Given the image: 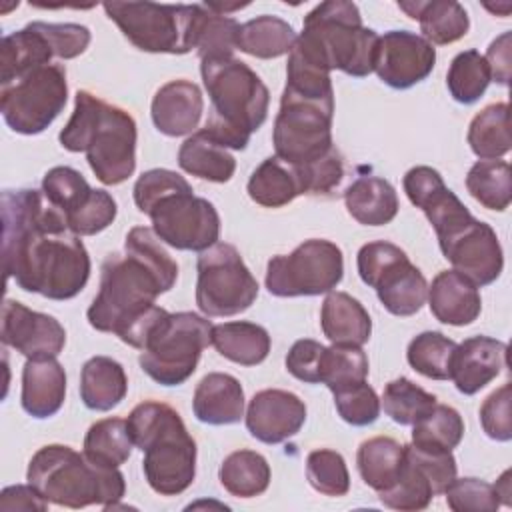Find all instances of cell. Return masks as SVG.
Listing matches in <instances>:
<instances>
[{"label":"cell","mask_w":512,"mask_h":512,"mask_svg":"<svg viewBox=\"0 0 512 512\" xmlns=\"http://www.w3.org/2000/svg\"><path fill=\"white\" fill-rule=\"evenodd\" d=\"M106 16L138 50L152 54H188L194 50V26L200 4L104 2Z\"/></svg>","instance_id":"30bf717a"},{"label":"cell","mask_w":512,"mask_h":512,"mask_svg":"<svg viewBox=\"0 0 512 512\" xmlns=\"http://www.w3.org/2000/svg\"><path fill=\"white\" fill-rule=\"evenodd\" d=\"M378 40L376 30L362 24L354 2L328 0L306 14L302 34L292 50L328 72L342 70L348 76L364 78L374 72Z\"/></svg>","instance_id":"8992f818"},{"label":"cell","mask_w":512,"mask_h":512,"mask_svg":"<svg viewBox=\"0 0 512 512\" xmlns=\"http://www.w3.org/2000/svg\"><path fill=\"white\" fill-rule=\"evenodd\" d=\"M0 508L2 510H38L44 512L48 502L38 494L32 484H16L8 486L0 494Z\"/></svg>","instance_id":"6f0895ef"},{"label":"cell","mask_w":512,"mask_h":512,"mask_svg":"<svg viewBox=\"0 0 512 512\" xmlns=\"http://www.w3.org/2000/svg\"><path fill=\"white\" fill-rule=\"evenodd\" d=\"M348 214L364 226H384L398 214V194L394 186L374 174L358 176L344 190Z\"/></svg>","instance_id":"4316f807"},{"label":"cell","mask_w":512,"mask_h":512,"mask_svg":"<svg viewBox=\"0 0 512 512\" xmlns=\"http://www.w3.org/2000/svg\"><path fill=\"white\" fill-rule=\"evenodd\" d=\"M218 478L232 496L254 498L264 494L270 484V464L260 452L236 450L224 458Z\"/></svg>","instance_id":"e575fe53"},{"label":"cell","mask_w":512,"mask_h":512,"mask_svg":"<svg viewBox=\"0 0 512 512\" xmlns=\"http://www.w3.org/2000/svg\"><path fill=\"white\" fill-rule=\"evenodd\" d=\"M464 436L460 412L448 404H438L418 422L412 424V444L454 450Z\"/></svg>","instance_id":"f6af8a7d"},{"label":"cell","mask_w":512,"mask_h":512,"mask_svg":"<svg viewBox=\"0 0 512 512\" xmlns=\"http://www.w3.org/2000/svg\"><path fill=\"white\" fill-rule=\"evenodd\" d=\"M296 38L294 28L286 20L264 14L240 24L236 50H242L254 58L270 60L288 54Z\"/></svg>","instance_id":"d6a6232c"},{"label":"cell","mask_w":512,"mask_h":512,"mask_svg":"<svg viewBox=\"0 0 512 512\" xmlns=\"http://www.w3.org/2000/svg\"><path fill=\"white\" fill-rule=\"evenodd\" d=\"M26 480L46 502L74 510L92 504L110 510L126 492L118 468L92 464L84 452L80 454L64 444L42 446L30 458Z\"/></svg>","instance_id":"52a82bcc"},{"label":"cell","mask_w":512,"mask_h":512,"mask_svg":"<svg viewBox=\"0 0 512 512\" xmlns=\"http://www.w3.org/2000/svg\"><path fill=\"white\" fill-rule=\"evenodd\" d=\"M436 406V396L414 384L412 380L400 376L390 380L384 386L380 408L400 426H412L420 418H424Z\"/></svg>","instance_id":"ab89813d"},{"label":"cell","mask_w":512,"mask_h":512,"mask_svg":"<svg viewBox=\"0 0 512 512\" xmlns=\"http://www.w3.org/2000/svg\"><path fill=\"white\" fill-rule=\"evenodd\" d=\"M144 214L150 216L154 234L176 250L204 252L218 242V210L206 198L194 196L186 178L156 196Z\"/></svg>","instance_id":"7c38bea8"},{"label":"cell","mask_w":512,"mask_h":512,"mask_svg":"<svg viewBox=\"0 0 512 512\" xmlns=\"http://www.w3.org/2000/svg\"><path fill=\"white\" fill-rule=\"evenodd\" d=\"M456 342L436 330L414 336L406 350L408 364L422 376L432 380H450V364Z\"/></svg>","instance_id":"60d3db41"},{"label":"cell","mask_w":512,"mask_h":512,"mask_svg":"<svg viewBox=\"0 0 512 512\" xmlns=\"http://www.w3.org/2000/svg\"><path fill=\"white\" fill-rule=\"evenodd\" d=\"M240 24L226 16L200 4L196 26H194V50L200 60L206 58H230L236 50Z\"/></svg>","instance_id":"f35d334b"},{"label":"cell","mask_w":512,"mask_h":512,"mask_svg":"<svg viewBox=\"0 0 512 512\" xmlns=\"http://www.w3.org/2000/svg\"><path fill=\"white\" fill-rule=\"evenodd\" d=\"M510 382L494 390L480 406V424L488 438L496 442H508L512 438L510 420Z\"/></svg>","instance_id":"db71d44e"},{"label":"cell","mask_w":512,"mask_h":512,"mask_svg":"<svg viewBox=\"0 0 512 512\" xmlns=\"http://www.w3.org/2000/svg\"><path fill=\"white\" fill-rule=\"evenodd\" d=\"M470 196L488 210L504 212L512 200V174L506 160H478L466 174Z\"/></svg>","instance_id":"74e56055"},{"label":"cell","mask_w":512,"mask_h":512,"mask_svg":"<svg viewBox=\"0 0 512 512\" xmlns=\"http://www.w3.org/2000/svg\"><path fill=\"white\" fill-rule=\"evenodd\" d=\"M326 346L316 340L302 338L296 340L286 354V370L306 384H320V366Z\"/></svg>","instance_id":"11a10c76"},{"label":"cell","mask_w":512,"mask_h":512,"mask_svg":"<svg viewBox=\"0 0 512 512\" xmlns=\"http://www.w3.org/2000/svg\"><path fill=\"white\" fill-rule=\"evenodd\" d=\"M306 478L324 496H344L350 490V474L340 452L330 448L312 450L306 458Z\"/></svg>","instance_id":"7dc6e473"},{"label":"cell","mask_w":512,"mask_h":512,"mask_svg":"<svg viewBox=\"0 0 512 512\" xmlns=\"http://www.w3.org/2000/svg\"><path fill=\"white\" fill-rule=\"evenodd\" d=\"M42 192L46 200L68 218L90 200L94 188H90L78 170L70 166H54L42 178Z\"/></svg>","instance_id":"bcb514c9"},{"label":"cell","mask_w":512,"mask_h":512,"mask_svg":"<svg viewBox=\"0 0 512 512\" xmlns=\"http://www.w3.org/2000/svg\"><path fill=\"white\" fill-rule=\"evenodd\" d=\"M398 8L412 20H418L422 38L430 44H452L470 30L468 12L454 0H408L398 2Z\"/></svg>","instance_id":"d4e9b609"},{"label":"cell","mask_w":512,"mask_h":512,"mask_svg":"<svg viewBox=\"0 0 512 512\" xmlns=\"http://www.w3.org/2000/svg\"><path fill=\"white\" fill-rule=\"evenodd\" d=\"M508 346L490 336H472L456 346L450 380L464 396H472L490 384L506 368Z\"/></svg>","instance_id":"ffe728a7"},{"label":"cell","mask_w":512,"mask_h":512,"mask_svg":"<svg viewBox=\"0 0 512 512\" xmlns=\"http://www.w3.org/2000/svg\"><path fill=\"white\" fill-rule=\"evenodd\" d=\"M444 494L454 512H494L500 506L494 484L480 478H454Z\"/></svg>","instance_id":"f907efd6"},{"label":"cell","mask_w":512,"mask_h":512,"mask_svg":"<svg viewBox=\"0 0 512 512\" xmlns=\"http://www.w3.org/2000/svg\"><path fill=\"white\" fill-rule=\"evenodd\" d=\"M200 74L212 102L204 130L224 148L244 150L250 134L268 118L270 92L266 84L234 56L200 60Z\"/></svg>","instance_id":"277c9868"},{"label":"cell","mask_w":512,"mask_h":512,"mask_svg":"<svg viewBox=\"0 0 512 512\" xmlns=\"http://www.w3.org/2000/svg\"><path fill=\"white\" fill-rule=\"evenodd\" d=\"M66 398V372L56 358H28L22 368L20 402L26 414L44 420L54 416Z\"/></svg>","instance_id":"603a6c76"},{"label":"cell","mask_w":512,"mask_h":512,"mask_svg":"<svg viewBox=\"0 0 512 512\" xmlns=\"http://www.w3.org/2000/svg\"><path fill=\"white\" fill-rule=\"evenodd\" d=\"M210 340L220 356L240 366H256L264 362L272 346L264 326L244 320L212 326Z\"/></svg>","instance_id":"4dcf8cb0"},{"label":"cell","mask_w":512,"mask_h":512,"mask_svg":"<svg viewBox=\"0 0 512 512\" xmlns=\"http://www.w3.org/2000/svg\"><path fill=\"white\" fill-rule=\"evenodd\" d=\"M204 112V98L198 84L190 80H170L152 98L150 114L158 132L178 138L194 132Z\"/></svg>","instance_id":"44dd1931"},{"label":"cell","mask_w":512,"mask_h":512,"mask_svg":"<svg viewBox=\"0 0 512 512\" xmlns=\"http://www.w3.org/2000/svg\"><path fill=\"white\" fill-rule=\"evenodd\" d=\"M406 446L390 436H374L360 444L356 454L358 472L366 486L376 492L388 490L400 476Z\"/></svg>","instance_id":"1f68e13d"},{"label":"cell","mask_w":512,"mask_h":512,"mask_svg":"<svg viewBox=\"0 0 512 512\" xmlns=\"http://www.w3.org/2000/svg\"><path fill=\"white\" fill-rule=\"evenodd\" d=\"M66 100V70L60 64L34 68L0 84V112L10 130L26 136L44 132L64 110Z\"/></svg>","instance_id":"9a60e30c"},{"label":"cell","mask_w":512,"mask_h":512,"mask_svg":"<svg viewBox=\"0 0 512 512\" xmlns=\"http://www.w3.org/2000/svg\"><path fill=\"white\" fill-rule=\"evenodd\" d=\"M128 392V378L120 362L110 356H92L80 372V398L86 408L106 412L116 408Z\"/></svg>","instance_id":"f1b7e54d"},{"label":"cell","mask_w":512,"mask_h":512,"mask_svg":"<svg viewBox=\"0 0 512 512\" xmlns=\"http://www.w3.org/2000/svg\"><path fill=\"white\" fill-rule=\"evenodd\" d=\"M344 276L342 250L324 238H310L290 254H278L266 266V290L278 298L332 292Z\"/></svg>","instance_id":"5bb4252c"},{"label":"cell","mask_w":512,"mask_h":512,"mask_svg":"<svg viewBox=\"0 0 512 512\" xmlns=\"http://www.w3.org/2000/svg\"><path fill=\"white\" fill-rule=\"evenodd\" d=\"M320 326L332 344L362 346L370 340L372 320L366 308L346 292H328L320 310Z\"/></svg>","instance_id":"83f0119b"},{"label":"cell","mask_w":512,"mask_h":512,"mask_svg":"<svg viewBox=\"0 0 512 512\" xmlns=\"http://www.w3.org/2000/svg\"><path fill=\"white\" fill-rule=\"evenodd\" d=\"M368 356L362 346L332 344L324 350L320 366V384H326L330 392L366 382Z\"/></svg>","instance_id":"ee69618b"},{"label":"cell","mask_w":512,"mask_h":512,"mask_svg":"<svg viewBox=\"0 0 512 512\" xmlns=\"http://www.w3.org/2000/svg\"><path fill=\"white\" fill-rule=\"evenodd\" d=\"M356 266L360 280L376 290L390 314L412 316L424 306L428 282L400 246L386 240L368 242L358 250Z\"/></svg>","instance_id":"4fadbf2b"},{"label":"cell","mask_w":512,"mask_h":512,"mask_svg":"<svg viewBox=\"0 0 512 512\" xmlns=\"http://www.w3.org/2000/svg\"><path fill=\"white\" fill-rule=\"evenodd\" d=\"M178 278V264L152 228L134 226L126 234L124 254H108L102 262L100 290L86 318L98 332L120 340L168 292Z\"/></svg>","instance_id":"7a4b0ae2"},{"label":"cell","mask_w":512,"mask_h":512,"mask_svg":"<svg viewBox=\"0 0 512 512\" xmlns=\"http://www.w3.org/2000/svg\"><path fill=\"white\" fill-rule=\"evenodd\" d=\"M0 338L26 358H56L66 344V330L54 316L34 312L22 302L6 298Z\"/></svg>","instance_id":"ac0fdd59"},{"label":"cell","mask_w":512,"mask_h":512,"mask_svg":"<svg viewBox=\"0 0 512 512\" xmlns=\"http://www.w3.org/2000/svg\"><path fill=\"white\" fill-rule=\"evenodd\" d=\"M490 66L478 50H464L450 62L446 86L450 96L460 104H474L490 84Z\"/></svg>","instance_id":"b9f144b4"},{"label":"cell","mask_w":512,"mask_h":512,"mask_svg":"<svg viewBox=\"0 0 512 512\" xmlns=\"http://www.w3.org/2000/svg\"><path fill=\"white\" fill-rule=\"evenodd\" d=\"M334 96H314L284 88L274 120L272 144L276 158L290 166L310 164L330 154Z\"/></svg>","instance_id":"9c48e42d"},{"label":"cell","mask_w":512,"mask_h":512,"mask_svg":"<svg viewBox=\"0 0 512 512\" xmlns=\"http://www.w3.org/2000/svg\"><path fill=\"white\" fill-rule=\"evenodd\" d=\"M42 32L46 34L54 56L62 58V60H70L80 56L88 44H90V30L82 24H74V22H64V24H48V22H40Z\"/></svg>","instance_id":"9f6ffc18"},{"label":"cell","mask_w":512,"mask_h":512,"mask_svg":"<svg viewBox=\"0 0 512 512\" xmlns=\"http://www.w3.org/2000/svg\"><path fill=\"white\" fill-rule=\"evenodd\" d=\"M54 50L40 28V22H30L22 30L6 34L0 42V84H8L22 74L52 64Z\"/></svg>","instance_id":"484cf974"},{"label":"cell","mask_w":512,"mask_h":512,"mask_svg":"<svg viewBox=\"0 0 512 512\" xmlns=\"http://www.w3.org/2000/svg\"><path fill=\"white\" fill-rule=\"evenodd\" d=\"M196 270V306L204 316H236L254 304L258 280L232 244L216 242L200 252Z\"/></svg>","instance_id":"2e32d148"},{"label":"cell","mask_w":512,"mask_h":512,"mask_svg":"<svg viewBox=\"0 0 512 512\" xmlns=\"http://www.w3.org/2000/svg\"><path fill=\"white\" fill-rule=\"evenodd\" d=\"M212 322L194 312L166 314L140 350V368L160 386H180L196 370L202 350L212 344Z\"/></svg>","instance_id":"ba28073f"},{"label":"cell","mask_w":512,"mask_h":512,"mask_svg":"<svg viewBox=\"0 0 512 512\" xmlns=\"http://www.w3.org/2000/svg\"><path fill=\"white\" fill-rule=\"evenodd\" d=\"M426 298L434 318L448 326H468L482 310L478 286L456 270L438 272Z\"/></svg>","instance_id":"7402d4cb"},{"label":"cell","mask_w":512,"mask_h":512,"mask_svg":"<svg viewBox=\"0 0 512 512\" xmlns=\"http://www.w3.org/2000/svg\"><path fill=\"white\" fill-rule=\"evenodd\" d=\"M6 280L50 300H70L90 278V256L42 190L2 192Z\"/></svg>","instance_id":"6da1fadb"},{"label":"cell","mask_w":512,"mask_h":512,"mask_svg":"<svg viewBox=\"0 0 512 512\" xmlns=\"http://www.w3.org/2000/svg\"><path fill=\"white\" fill-rule=\"evenodd\" d=\"M194 416L210 426L236 424L244 416V390L238 378L224 372L206 374L192 398Z\"/></svg>","instance_id":"cb8c5ba5"},{"label":"cell","mask_w":512,"mask_h":512,"mask_svg":"<svg viewBox=\"0 0 512 512\" xmlns=\"http://www.w3.org/2000/svg\"><path fill=\"white\" fill-rule=\"evenodd\" d=\"M126 422L134 446L144 452L148 486L160 496L182 494L196 476V442L180 414L170 404L144 400Z\"/></svg>","instance_id":"5b68a950"},{"label":"cell","mask_w":512,"mask_h":512,"mask_svg":"<svg viewBox=\"0 0 512 512\" xmlns=\"http://www.w3.org/2000/svg\"><path fill=\"white\" fill-rule=\"evenodd\" d=\"M178 166L196 178L222 184L234 176L236 160L228 148L218 144L202 128L182 142L178 150Z\"/></svg>","instance_id":"f546056e"},{"label":"cell","mask_w":512,"mask_h":512,"mask_svg":"<svg viewBox=\"0 0 512 512\" xmlns=\"http://www.w3.org/2000/svg\"><path fill=\"white\" fill-rule=\"evenodd\" d=\"M508 104L496 102L482 108L468 126L470 150L480 160H498L510 152V124Z\"/></svg>","instance_id":"d590c367"},{"label":"cell","mask_w":512,"mask_h":512,"mask_svg":"<svg viewBox=\"0 0 512 512\" xmlns=\"http://www.w3.org/2000/svg\"><path fill=\"white\" fill-rule=\"evenodd\" d=\"M434 488L424 470L408 456L402 466L398 480L388 488L378 492V498L384 506L400 512H416L428 508L434 498Z\"/></svg>","instance_id":"7bdbcfd3"},{"label":"cell","mask_w":512,"mask_h":512,"mask_svg":"<svg viewBox=\"0 0 512 512\" xmlns=\"http://www.w3.org/2000/svg\"><path fill=\"white\" fill-rule=\"evenodd\" d=\"M292 168L298 176L302 194L310 196H328L338 188V184L344 178V158L338 152V148H334L324 158Z\"/></svg>","instance_id":"681fc988"},{"label":"cell","mask_w":512,"mask_h":512,"mask_svg":"<svg viewBox=\"0 0 512 512\" xmlns=\"http://www.w3.org/2000/svg\"><path fill=\"white\" fill-rule=\"evenodd\" d=\"M116 212L118 208L112 194L106 190H94L90 200L66 218V224L76 236H94L114 222Z\"/></svg>","instance_id":"816d5d0a"},{"label":"cell","mask_w":512,"mask_h":512,"mask_svg":"<svg viewBox=\"0 0 512 512\" xmlns=\"http://www.w3.org/2000/svg\"><path fill=\"white\" fill-rule=\"evenodd\" d=\"M334 394V404L340 418L352 426L374 424L380 416V398L368 382L340 388Z\"/></svg>","instance_id":"c3c4849f"},{"label":"cell","mask_w":512,"mask_h":512,"mask_svg":"<svg viewBox=\"0 0 512 512\" xmlns=\"http://www.w3.org/2000/svg\"><path fill=\"white\" fill-rule=\"evenodd\" d=\"M306 404L288 390L266 388L252 396L246 410L248 432L264 444H280L300 432Z\"/></svg>","instance_id":"d6986e66"},{"label":"cell","mask_w":512,"mask_h":512,"mask_svg":"<svg viewBox=\"0 0 512 512\" xmlns=\"http://www.w3.org/2000/svg\"><path fill=\"white\" fill-rule=\"evenodd\" d=\"M406 452L424 470V474L432 482L434 494H444L456 478V460L452 456V450L406 444Z\"/></svg>","instance_id":"f5cc1de1"},{"label":"cell","mask_w":512,"mask_h":512,"mask_svg":"<svg viewBox=\"0 0 512 512\" xmlns=\"http://www.w3.org/2000/svg\"><path fill=\"white\" fill-rule=\"evenodd\" d=\"M484 58L490 66V76L494 82L506 86L510 80V32H504L492 40Z\"/></svg>","instance_id":"680465c9"},{"label":"cell","mask_w":512,"mask_h":512,"mask_svg":"<svg viewBox=\"0 0 512 512\" xmlns=\"http://www.w3.org/2000/svg\"><path fill=\"white\" fill-rule=\"evenodd\" d=\"M132 436L124 418L94 422L84 436V456L98 466L118 468L132 454Z\"/></svg>","instance_id":"8d00e7d4"},{"label":"cell","mask_w":512,"mask_h":512,"mask_svg":"<svg viewBox=\"0 0 512 512\" xmlns=\"http://www.w3.org/2000/svg\"><path fill=\"white\" fill-rule=\"evenodd\" d=\"M494 488H496V494H498V498H500V504L510 506V470H506V472L498 478V482L494 484Z\"/></svg>","instance_id":"91938a15"},{"label":"cell","mask_w":512,"mask_h":512,"mask_svg":"<svg viewBox=\"0 0 512 512\" xmlns=\"http://www.w3.org/2000/svg\"><path fill=\"white\" fill-rule=\"evenodd\" d=\"M434 64V46L410 30H388L378 40L374 72L390 88H412L432 74Z\"/></svg>","instance_id":"e0dca14e"},{"label":"cell","mask_w":512,"mask_h":512,"mask_svg":"<svg viewBox=\"0 0 512 512\" xmlns=\"http://www.w3.org/2000/svg\"><path fill=\"white\" fill-rule=\"evenodd\" d=\"M248 196L264 208H282L302 194L294 168L276 156L266 158L248 180Z\"/></svg>","instance_id":"836d02e7"},{"label":"cell","mask_w":512,"mask_h":512,"mask_svg":"<svg viewBox=\"0 0 512 512\" xmlns=\"http://www.w3.org/2000/svg\"><path fill=\"white\" fill-rule=\"evenodd\" d=\"M432 228L444 258L456 272L476 286H488L500 278L504 268L500 240L492 226L474 218L464 204L448 210Z\"/></svg>","instance_id":"8fae6325"},{"label":"cell","mask_w":512,"mask_h":512,"mask_svg":"<svg viewBox=\"0 0 512 512\" xmlns=\"http://www.w3.org/2000/svg\"><path fill=\"white\" fill-rule=\"evenodd\" d=\"M68 152H84L94 176L116 186L136 170V122L120 106L78 90L74 112L58 136Z\"/></svg>","instance_id":"3957f363"}]
</instances>
